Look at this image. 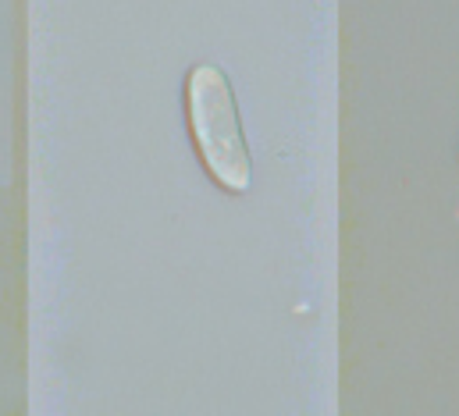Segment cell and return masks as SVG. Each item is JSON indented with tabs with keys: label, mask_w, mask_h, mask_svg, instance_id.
Masks as SVG:
<instances>
[{
	"label": "cell",
	"mask_w": 459,
	"mask_h": 416,
	"mask_svg": "<svg viewBox=\"0 0 459 416\" xmlns=\"http://www.w3.org/2000/svg\"><path fill=\"white\" fill-rule=\"evenodd\" d=\"M186 117L193 146L207 168V175L225 193H249L253 189V157L242 132V117L235 104L225 68L218 65H193L186 75Z\"/></svg>",
	"instance_id": "6da1fadb"
}]
</instances>
